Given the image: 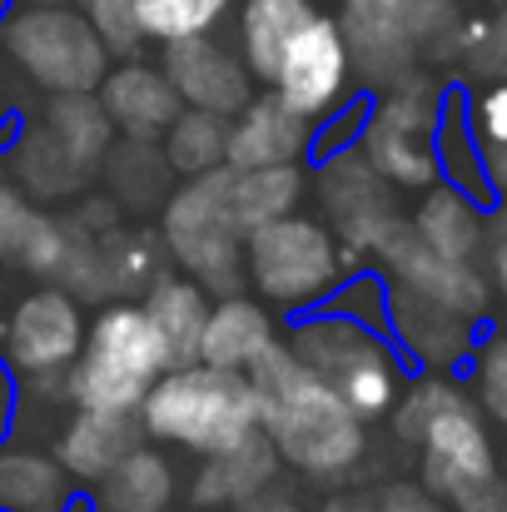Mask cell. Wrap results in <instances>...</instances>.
<instances>
[{
  "label": "cell",
  "mask_w": 507,
  "mask_h": 512,
  "mask_svg": "<svg viewBox=\"0 0 507 512\" xmlns=\"http://www.w3.org/2000/svg\"><path fill=\"white\" fill-rule=\"evenodd\" d=\"M249 383L259 398V433L274 443L284 468L304 473L309 483H338L363 463L368 423L289 353L284 334L249 368Z\"/></svg>",
  "instance_id": "cell-1"
},
{
  "label": "cell",
  "mask_w": 507,
  "mask_h": 512,
  "mask_svg": "<svg viewBox=\"0 0 507 512\" xmlns=\"http://www.w3.org/2000/svg\"><path fill=\"white\" fill-rule=\"evenodd\" d=\"M140 309L150 314L155 334L165 343L169 368L199 363V334H204V319H209V289H199L184 274H160L140 294Z\"/></svg>",
  "instance_id": "cell-22"
},
{
  "label": "cell",
  "mask_w": 507,
  "mask_h": 512,
  "mask_svg": "<svg viewBox=\"0 0 507 512\" xmlns=\"http://www.w3.org/2000/svg\"><path fill=\"white\" fill-rule=\"evenodd\" d=\"M279 473H284V458L274 453V443L264 433H249L234 448H219V453H209L194 468V478H189V508L234 512V508H244L254 493L274 488Z\"/></svg>",
  "instance_id": "cell-17"
},
{
  "label": "cell",
  "mask_w": 507,
  "mask_h": 512,
  "mask_svg": "<svg viewBox=\"0 0 507 512\" xmlns=\"http://www.w3.org/2000/svg\"><path fill=\"white\" fill-rule=\"evenodd\" d=\"M179 498V473L160 448H130L100 483H95V508L110 512H169Z\"/></svg>",
  "instance_id": "cell-24"
},
{
  "label": "cell",
  "mask_w": 507,
  "mask_h": 512,
  "mask_svg": "<svg viewBox=\"0 0 507 512\" xmlns=\"http://www.w3.org/2000/svg\"><path fill=\"white\" fill-rule=\"evenodd\" d=\"M224 140H229V120H224V115L179 110V115L169 120V130L160 135V150H165V160L174 174L199 179V174L224 165Z\"/></svg>",
  "instance_id": "cell-32"
},
{
  "label": "cell",
  "mask_w": 507,
  "mask_h": 512,
  "mask_svg": "<svg viewBox=\"0 0 507 512\" xmlns=\"http://www.w3.org/2000/svg\"><path fill=\"white\" fill-rule=\"evenodd\" d=\"M483 174L493 194H507V150H483Z\"/></svg>",
  "instance_id": "cell-44"
},
{
  "label": "cell",
  "mask_w": 507,
  "mask_h": 512,
  "mask_svg": "<svg viewBox=\"0 0 507 512\" xmlns=\"http://www.w3.org/2000/svg\"><path fill=\"white\" fill-rule=\"evenodd\" d=\"M358 10H368L378 25H388L398 40H408L413 50L428 40V35H438L443 25H448V15H453V5L448 0H363Z\"/></svg>",
  "instance_id": "cell-36"
},
{
  "label": "cell",
  "mask_w": 507,
  "mask_h": 512,
  "mask_svg": "<svg viewBox=\"0 0 507 512\" xmlns=\"http://www.w3.org/2000/svg\"><path fill=\"white\" fill-rule=\"evenodd\" d=\"M284 343L289 353L314 368L338 398L363 418H383L403 388V373H398V358L383 339V329H368L348 314H334V309H319V314H304L284 329Z\"/></svg>",
  "instance_id": "cell-5"
},
{
  "label": "cell",
  "mask_w": 507,
  "mask_h": 512,
  "mask_svg": "<svg viewBox=\"0 0 507 512\" xmlns=\"http://www.w3.org/2000/svg\"><path fill=\"white\" fill-rule=\"evenodd\" d=\"M75 483L55 453L0 443V512H70Z\"/></svg>",
  "instance_id": "cell-23"
},
{
  "label": "cell",
  "mask_w": 507,
  "mask_h": 512,
  "mask_svg": "<svg viewBox=\"0 0 507 512\" xmlns=\"http://www.w3.org/2000/svg\"><path fill=\"white\" fill-rule=\"evenodd\" d=\"M0 45L25 80L50 95H90L110 70V50L75 5H15L0 25Z\"/></svg>",
  "instance_id": "cell-8"
},
{
  "label": "cell",
  "mask_w": 507,
  "mask_h": 512,
  "mask_svg": "<svg viewBox=\"0 0 507 512\" xmlns=\"http://www.w3.org/2000/svg\"><path fill=\"white\" fill-rule=\"evenodd\" d=\"M234 10V0H140L145 45H174L194 35H214V25Z\"/></svg>",
  "instance_id": "cell-34"
},
{
  "label": "cell",
  "mask_w": 507,
  "mask_h": 512,
  "mask_svg": "<svg viewBox=\"0 0 507 512\" xmlns=\"http://www.w3.org/2000/svg\"><path fill=\"white\" fill-rule=\"evenodd\" d=\"M100 254H105L115 299H135V294H145V289L160 279L165 244H160V234H150V229L110 224V229H100Z\"/></svg>",
  "instance_id": "cell-33"
},
{
  "label": "cell",
  "mask_w": 507,
  "mask_h": 512,
  "mask_svg": "<svg viewBox=\"0 0 507 512\" xmlns=\"http://www.w3.org/2000/svg\"><path fill=\"white\" fill-rule=\"evenodd\" d=\"M314 0H244L239 5V60L254 80H274L284 45L314 20Z\"/></svg>",
  "instance_id": "cell-28"
},
{
  "label": "cell",
  "mask_w": 507,
  "mask_h": 512,
  "mask_svg": "<svg viewBox=\"0 0 507 512\" xmlns=\"http://www.w3.org/2000/svg\"><path fill=\"white\" fill-rule=\"evenodd\" d=\"M229 170V165H224ZM309 194V170L304 165H269V170H229V214L239 234H254L274 219L299 214Z\"/></svg>",
  "instance_id": "cell-26"
},
{
  "label": "cell",
  "mask_w": 507,
  "mask_h": 512,
  "mask_svg": "<svg viewBox=\"0 0 507 512\" xmlns=\"http://www.w3.org/2000/svg\"><path fill=\"white\" fill-rule=\"evenodd\" d=\"M95 100L105 105L115 135H130V140H160L169 130V120L184 110L174 85H169V75L160 65L140 60V55L110 65L105 80L95 85Z\"/></svg>",
  "instance_id": "cell-16"
},
{
  "label": "cell",
  "mask_w": 507,
  "mask_h": 512,
  "mask_svg": "<svg viewBox=\"0 0 507 512\" xmlns=\"http://www.w3.org/2000/svg\"><path fill=\"white\" fill-rule=\"evenodd\" d=\"M473 388H478V408L507 428V334H488L478 343L473 358Z\"/></svg>",
  "instance_id": "cell-37"
},
{
  "label": "cell",
  "mask_w": 507,
  "mask_h": 512,
  "mask_svg": "<svg viewBox=\"0 0 507 512\" xmlns=\"http://www.w3.org/2000/svg\"><path fill=\"white\" fill-rule=\"evenodd\" d=\"M388 413H393V433L418 448L423 488L438 493L443 503H458L488 478H498V453H493L483 408L458 383L428 373L398 388Z\"/></svg>",
  "instance_id": "cell-2"
},
{
  "label": "cell",
  "mask_w": 507,
  "mask_h": 512,
  "mask_svg": "<svg viewBox=\"0 0 507 512\" xmlns=\"http://www.w3.org/2000/svg\"><path fill=\"white\" fill-rule=\"evenodd\" d=\"M160 70L169 75V85H174V95H179L184 110H209V115L234 120L254 100L249 65L229 45H219L214 35H194V40L165 45Z\"/></svg>",
  "instance_id": "cell-14"
},
{
  "label": "cell",
  "mask_w": 507,
  "mask_h": 512,
  "mask_svg": "<svg viewBox=\"0 0 507 512\" xmlns=\"http://www.w3.org/2000/svg\"><path fill=\"white\" fill-rule=\"evenodd\" d=\"M145 443V428L135 413H95V408H75L70 423L60 428L55 443V463L70 473V483L95 488L130 448Z\"/></svg>",
  "instance_id": "cell-19"
},
{
  "label": "cell",
  "mask_w": 507,
  "mask_h": 512,
  "mask_svg": "<svg viewBox=\"0 0 507 512\" xmlns=\"http://www.w3.org/2000/svg\"><path fill=\"white\" fill-rule=\"evenodd\" d=\"M234 512H309V508H304V503H299V498H294L289 488H279V483H274V488L254 493V498H249L244 508H234Z\"/></svg>",
  "instance_id": "cell-42"
},
{
  "label": "cell",
  "mask_w": 507,
  "mask_h": 512,
  "mask_svg": "<svg viewBox=\"0 0 507 512\" xmlns=\"http://www.w3.org/2000/svg\"><path fill=\"white\" fill-rule=\"evenodd\" d=\"M15 388H20V378H15L10 363L0 358V433H10V418H15Z\"/></svg>",
  "instance_id": "cell-43"
},
{
  "label": "cell",
  "mask_w": 507,
  "mask_h": 512,
  "mask_svg": "<svg viewBox=\"0 0 507 512\" xmlns=\"http://www.w3.org/2000/svg\"><path fill=\"white\" fill-rule=\"evenodd\" d=\"M433 155H438V179L463 189L468 199H493L488 174H483V145L473 135V115L463 110L458 95L443 100L438 110V130H433Z\"/></svg>",
  "instance_id": "cell-30"
},
{
  "label": "cell",
  "mask_w": 507,
  "mask_h": 512,
  "mask_svg": "<svg viewBox=\"0 0 507 512\" xmlns=\"http://www.w3.org/2000/svg\"><path fill=\"white\" fill-rule=\"evenodd\" d=\"M473 135L483 150H507V80L493 85L473 110Z\"/></svg>",
  "instance_id": "cell-39"
},
{
  "label": "cell",
  "mask_w": 507,
  "mask_h": 512,
  "mask_svg": "<svg viewBox=\"0 0 507 512\" xmlns=\"http://www.w3.org/2000/svg\"><path fill=\"white\" fill-rule=\"evenodd\" d=\"M433 130H438V90L423 75L408 70L363 115L358 155L383 174L393 189H428V184H438Z\"/></svg>",
  "instance_id": "cell-9"
},
{
  "label": "cell",
  "mask_w": 507,
  "mask_h": 512,
  "mask_svg": "<svg viewBox=\"0 0 507 512\" xmlns=\"http://www.w3.org/2000/svg\"><path fill=\"white\" fill-rule=\"evenodd\" d=\"M348 274L343 244L314 214H289L244 234V279L269 309H319Z\"/></svg>",
  "instance_id": "cell-6"
},
{
  "label": "cell",
  "mask_w": 507,
  "mask_h": 512,
  "mask_svg": "<svg viewBox=\"0 0 507 512\" xmlns=\"http://www.w3.org/2000/svg\"><path fill=\"white\" fill-rule=\"evenodd\" d=\"M309 512H373V498H363V493H334V498H324L319 508Z\"/></svg>",
  "instance_id": "cell-45"
},
{
  "label": "cell",
  "mask_w": 507,
  "mask_h": 512,
  "mask_svg": "<svg viewBox=\"0 0 507 512\" xmlns=\"http://www.w3.org/2000/svg\"><path fill=\"white\" fill-rule=\"evenodd\" d=\"M135 418H140L145 438L209 458V453L234 448L239 438L259 433V398H254L249 373L179 363L150 383Z\"/></svg>",
  "instance_id": "cell-3"
},
{
  "label": "cell",
  "mask_w": 507,
  "mask_h": 512,
  "mask_svg": "<svg viewBox=\"0 0 507 512\" xmlns=\"http://www.w3.org/2000/svg\"><path fill=\"white\" fill-rule=\"evenodd\" d=\"M373 259H378V269H383L388 284H398V289H408V294H418V299H428V304H438V309H453V314H463V319H473V324H478L483 309H488V279H483L473 264L443 259L438 249H428V244L413 234L408 219L383 239V249H378Z\"/></svg>",
  "instance_id": "cell-13"
},
{
  "label": "cell",
  "mask_w": 507,
  "mask_h": 512,
  "mask_svg": "<svg viewBox=\"0 0 507 512\" xmlns=\"http://www.w3.org/2000/svg\"><path fill=\"white\" fill-rule=\"evenodd\" d=\"M15 5H80V0H15Z\"/></svg>",
  "instance_id": "cell-47"
},
{
  "label": "cell",
  "mask_w": 507,
  "mask_h": 512,
  "mask_svg": "<svg viewBox=\"0 0 507 512\" xmlns=\"http://www.w3.org/2000/svg\"><path fill=\"white\" fill-rule=\"evenodd\" d=\"M503 478H507V453H503Z\"/></svg>",
  "instance_id": "cell-49"
},
{
  "label": "cell",
  "mask_w": 507,
  "mask_h": 512,
  "mask_svg": "<svg viewBox=\"0 0 507 512\" xmlns=\"http://www.w3.org/2000/svg\"><path fill=\"white\" fill-rule=\"evenodd\" d=\"M314 150V120L289 110L274 90L254 95L234 120L224 140V165L229 170H269V165H304Z\"/></svg>",
  "instance_id": "cell-15"
},
{
  "label": "cell",
  "mask_w": 507,
  "mask_h": 512,
  "mask_svg": "<svg viewBox=\"0 0 507 512\" xmlns=\"http://www.w3.org/2000/svg\"><path fill=\"white\" fill-rule=\"evenodd\" d=\"M314 194L324 204V224L334 229V239L343 244L348 264H363L383 249V239L403 224L398 214V189L373 170L358 145L329 150L314 170Z\"/></svg>",
  "instance_id": "cell-10"
},
{
  "label": "cell",
  "mask_w": 507,
  "mask_h": 512,
  "mask_svg": "<svg viewBox=\"0 0 507 512\" xmlns=\"http://www.w3.org/2000/svg\"><path fill=\"white\" fill-rule=\"evenodd\" d=\"M15 10V0H0V25H5V15Z\"/></svg>",
  "instance_id": "cell-48"
},
{
  "label": "cell",
  "mask_w": 507,
  "mask_h": 512,
  "mask_svg": "<svg viewBox=\"0 0 507 512\" xmlns=\"http://www.w3.org/2000/svg\"><path fill=\"white\" fill-rule=\"evenodd\" d=\"M80 15L90 20V30L100 35V45L110 50V60H130V55L145 50L140 0H80Z\"/></svg>",
  "instance_id": "cell-35"
},
{
  "label": "cell",
  "mask_w": 507,
  "mask_h": 512,
  "mask_svg": "<svg viewBox=\"0 0 507 512\" xmlns=\"http://www.w3.org/2000/svg\"><path fill=\"white\" fill-rule=\"evenodd\" d=\"M60 254H65V219L30 204V194L0 170V259L35 279H50Z\"/></svg>",
  "instance_id": "cell-21"
},
{
  "label": "cell",
  "mask_w": 507,
  "mask_h": 512,
  "mask_svg": "<svg viewBox=\"0 0 507 512\" xmlns=\"http://www.w3.org/2000/svg\"><path fill=\"white\" fill-rule=\"evenodd\" d=\"M493 284H498V294H503V309H507V234L493 244Z\"/></svg>",
  "instance_id": "cell-46"
},
{
  "label": "cell",
  "mask_w": 507,
  "mask_h": 512,
  "mask_svg": "<svg viewBox=\"0 0 507 512\" xmlns=\"http://www.w3.org/2000/svg\"><path fill=\"white\" fill-rule=\"evenodd\" d=\"M458 512H507V478L498 473V478H488L483 488H473L468 498H458L453 503Z\"/></svg>",
  "instance_id": "cell-41"
},
{
  "label": "cell",
  "mask_w": 507,
  "mask_h": 512,
  "mask_svg": "<svg viewBox=\"0 0 507 512\" xmlns=\"http://www.w3.org/2000/svg\"><path fill=\"white\" fill-rule=\"evenodd\" d=\"M408 224H413V234L428 249H438L443 259H463V264H473V254L483 249V234H488L478 199H468L463 189H453L443 179L423 189V199H418Z\"/></svg>",
  "instance_id": "cell-25"
},
{
  "label": "cell",
  "mask_w": 507,
  "mask_h": 512,
  "mask_svg": "<svg viewBox=\"0 0 507 512\" xmlns=\"http://www.w3.org/2000/svg\"><path fill=\"white\" fill-rule=\"evenodd\" d=\"M348 75H353V60H348L343 25H338L334 15L314 10V20L284 45L269 90H274L289 110H299L304 120L324 125L338 105H343V95H348Z\"/></svg>",
  "instance_id": "cell-12"
},
{
  "label": "cell",
  "mask_w": 507,
  "mask_h": 512,
  "mask_svg": "<svg viewBox=\"0 0 507 512\" xmlns=\"http://www.w3.org/2000/svg\"><path fill=\"white\" fill-rule=\"evenodd\" d=\"M383 304H388V284H383V274H358V269H353L334 294L324 299V309L348 314V319H358V324H368V329H383Z\"/></svg>",
  "instance_id": "cell-38"
},
{
  "label": "cell",
  "mask_w": 507,
  "mask_h": 512,
  "mask_svg": "<svg viewBox=\"0 0 507 512\" xmlns=\"http://www.w3.org/2000/svg\"><path fill=\"white\" fill-rule=\"evenodd\" d=\"M85 304L70 299L65 289H35L25 294L0 329V358L20 383H60L65 368L85 348Z\"/></svg>",
  "instance_id": "cell-11"
},
{
  "label": "cell",
  "mask_w": 507,
  "mask_h": 512,
  "mask_svg": "<svg viewBox=\"0 0 507 512\" xmlns=\"http://www.w3.org/2000/svg\"><path fill=\"white\" fill-rule=\"evenodd\" d=\"M169 368L165 343L155 334L150 314L140 299H110L85 329L80 358L65 368L60 393L70 408H95V413H140L150 383Z\"/></svg>",
  "instance_id": "cell-4"
},
{
  "label": "cell",
  "mask_w": 507,
  "mask_h": 512,
  "mask_svg": "<svg viewBox=\"0 0 507 512\" xmlns=\"http://www.w3.org/2000/svg\"><path fill=\"white\" fill-rule=\"evenodd\" d=\"M274 343H279V324H274L269 304H259L249 294H219V304H209V319L199 334V363L249 373Z\"/></svg>",
  "instance_id": "cell-20"
},
{
  "label": "cell",
  "mask_w": 507,
  "mask_h": 512,
  "mask_svg": "<svg viewBox=\"0 0 507 512\" xmlns=\"http://www.w3.org/2000/svg\"><path fill=\"white\" fill-rule=\"evenodd\" d=\"M95 512H110V508H95Z\"/></svg>",
  "instance_id": "cell-50"
},
{
  "label": "cell",
  "mask_w": 507,
  "mask_h": 512,
  "mask_svg": "<svg viewBox=\"0 0 507 512\" xmlns=\"http://www.w3.org/2000/svg\"><path fill=\"white\" fill-rule=\"evenodd\" d=\"M155 234L165 244V259H174V269L184 279H194L209 294H239L244 234L229 214V170L224 165L174 184Z\"/></svg>",
  "instance_id": "cell-7"
},
{
  "label": "cell",
  "mask_w": 507,
  "mask_h": 512,
  "mask_svg": "<svg viewBox=\"0 0 507 512\" xmlns=\"http://www.w3.org/2000/svg\"><path fill=\"white\" fill-rule=\"evenodd\" d=\"M388 284V279H383ZM383 334L398 343L413 363H423L428 373L458 363L468 348H473V319L453 314V309H438L398 284H388V304H383Z\"/></svg>",
  "instance_id": "cell-18"
},
{
  "label": "cell",
  "mask_w": 507,
  "mask_h": 512,
  "mask_svg": "<svg viewBox=\"0 0 507 512\" xmlns=\"http://www.w3.org/2000/svg\"><path fill=\"white\" fill-rule=\"evenodd\" d=\"M40 125H45V130H50L90 174L100 170V160H105L110 145H115V125H110L105 105L95 100V90H90V95H50Z\"/></svg>",
  "instance_id": "cell-31"
},
{
  "label": "cell",
  "mask_w": 507,
  "mask_h": 512,
  "mask_svg": "<svg viewBox=\"0 0 507 512\" xmlns=\"http://www.w3.org/2000/svg\"><path fill=\"white\" fill-rule=\"evenodd\" d=\"M373 512H448V503L438 493H428L423 483H388L373 498Z\"/></svg>",
  "instance_id": "cell-40"
},
{
  "label": "cell",
  "mask_w": 507,
  "mask_h": 512,
  "mask_svg": "<svg viewBox=\"0 0 507 512\" xmlns=\"http://www.w3.org/2000/svg\"><path fill=\"white\" fill-rule=\"evenodd\" d=\"M10 179H15L25 194H35V199H75V194L85 189L90 170H85L40 120H30V125L15 135V145H10Z\"/></svg>",
  "instance_id": "cell-27"
},
{
  "label": "cell",
  "mask_w": 507,
  "mask_h": 512,
  "mask_svg": "<svg viewBox=\"0 0 507 512\" xmlns=\"http://www.w3.org/2000/svg\"><path fill=\"white\" fill-rule=\"evenodd\" d=\"M100 165H105L110 199H115V204L150 209V204H165L169 199V174L174 170H169L160 140H130V135H120Z\"/></svg>",
  "instance_id": "cell-29"
}]
</instances>
